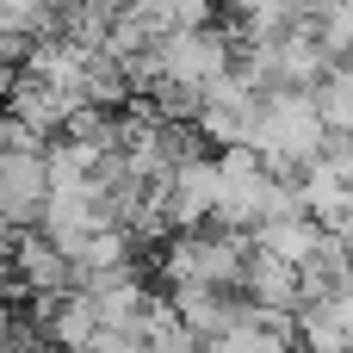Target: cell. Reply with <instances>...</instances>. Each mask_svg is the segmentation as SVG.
<instances>
[{"instance_id": "9c48e42d", "label": "cell", "mask_w": 353, "mask_h": 353, "mask_svg": "<svg viewBox=\"0 0 353 353\" xmlns=\"http://www.w3.org/2000/svg\"><path fill=\"white\" fill-rule=\"evenodd\" d=\"M0 149H6V118H0Z\"/></svg>"}, {"instance_id": "52a82bcc", "label": "cell", "mask_w": 353, "mask_h": 353, "mask_svg": "<svg viewBox=\"0 0 353 353\" xmlns=\"http://www.w3.org/2000/svg\"><path fill=\"white\" fill-rule=\"evenodd\" d=\"M211 12H217V0H149L143 19L155 25V37H180V31H205Z\"/></svg>"}, {"instance_id": "7a4b0ae2", "label": "cell", "mask_w": 353, "mask_h": 353, "mask_svg": "<svg viewBox=\"0 0 353 353\" xmlns=\"http://www.w3.org/2000/svg\"><path fill=\"white\" fill-rule=\"evenodd\" d=\"M248 254L254 248L236 230H186L168 248V279L174 285H199V292H242Z\"/></svg>"}, {"instance_id": "8992f818", "label": "cell", "mask_w": 353, "mask_h": 353, "mask_svg": "<svg viewBox=\"0 0 353 353\" xmlns=\"http://www.w3.org/2000/svg\"><path fill=\"white\" fill-rule=\"evenodd\" d=\"M105 329H99V310H93V298L74 285V292H62V298H50V341L62 353H87L99 341Z\"/></svg>"}, {"instance_id": "ba28073f", "label": "cell", "mask_w": 353, "mask_h": 353, "mask_svg": "<svg viewBox=\"0 0 353 353\" xmlns=\"http://www.w3.org/2000/svg\"><path fill=\"white\" fill-rule=\"evenodd\" d=\"M6 254H12V230L0 223V261H6Z\"/></svg>"}, {"instance_id": "277c9868", "label": "cell", "mask_w": 353, "mask_h": 353, "mask_svg": "<svg viewBox=\"0 0 353 353\" xmlns=\"http://www.w3.org/2000/svg\"><path fill=\"white\" fill-rule=\"evenodd\" d=\"M12 267H19V285L37 292V298H62V292H74V261H68L43 230H25V236L12 242Z\"/></svg>"}, {"instance_id": "3957f363", "label": "cell", "mask_w": 353, "mask_h": 353, "mask_svg": "<svg viewBox=\"0 0 353 353\" xmlns=\"http://www.w3.org/2000/svg\"><path fill=\"white\" fill-rule=\"evenodd\" d=\"M50 205V168L37 143H6L0 149V223L6 230H31Z\"/></svg>"}, {"instance_id": "5b68a950", "label": "cell", "mask_w": 353, "mask_h": 353, "mask_svg": "<svg viewBox=\"0 0 353 353\" xmlns=\"http://www.w3.org/2000/svg\"><path fill=\"white\" fill-rule=\"evenodd\" d=\"M242 298L261 310V316H292L304 310V292H298V267L273 261V254H248V273H242Z\"/></svg>"}, {"instance_id": "6da1fadb", "label": "cell", "mask_w": 353, "mask_h": 353, "mask_svg": "<svg viewBox=\"0 0 353 353\" xmlns=\"http://www.w3.org/2000/svg\"><path fill=\"white\" fill-rule=\"evenodd\" d=\"M329 143V124L316 112V93H261L248 149L273 168V174H304Z\"/></svg>"}]
</instances>
